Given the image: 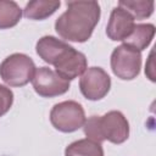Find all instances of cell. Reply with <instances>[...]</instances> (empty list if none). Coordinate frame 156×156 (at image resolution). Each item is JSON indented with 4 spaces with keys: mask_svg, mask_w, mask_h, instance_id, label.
I'll list each match as a JSON object with an SVG mask.
<instances>
[{
    "mask_svg": "<svg viewBox=\"0 0 156 156\" xmlns=\"http://www.w3.org/2000/svg\"><path fill=\"white\" fill-rule=\"evenodd\" d=\"M100 18V5L96 1H67V10L56 20L57 34L68 40L87 41Z\"/></svg>",
    "mask_w": 156,
    "mask_h": 156,
    "instance_id": "6da1fadb",
    "label": "cell"
},
{
    "mask_svg": "<svg viewBox=\"0 0 156 156\" xmlns=\"http://www.w3.org/2000/svg\"><path fill=\"white\" fill-rule=\"evenodd\" d=\"M35 71L33 60L24 54H12L0 65V77L10 87H23L32 80Z\"/></svg>",
    "mask_w": 156,
    "mask_h": 156,
    "instance_id": "7a4b0ae2",
    "label": "cell"
},
{
    "mask_svg": "<svg viewBox=\"0 0 156 156\" xmlns=\"http://www.w3.org/2000/svg\"><path fill=\"white\" fill-rule=\"evenodd\" d=\"M50 121L55 129L63 133H71L83 127L85 113L82 105L77 101H62L51 108Z\"/></svg>",
    "mask_w": 156,
    "mask_h": 156,
    "instance_id": "3957f363",
    "label": "cell"
},
{
    "mask_svg": "<svg viewBox=\"0 0 156 156\" xmlns=\"http://www.w3.org/2000/svg\"><path fill=\"white\" fill-rule=\"evenodd\" d=\"M141 67V55L128 45L117 46L111 55V68L115 76L123 80L134 79Z\"/></svg>",
    "mask_w": 156,
    "mask_h": 156,
    "instance_id": "277c9868",
    "label": "cell"
},
{
    "mask_svg": "<svg viewBox=\"0 0 156 156\" xmlns=\"http://www.w3.org/2000/svg\"><path fill=\"white\" fill-rule=\"evenodd\" d=\"M32 84L35 93L43 98L58 96L69 89V82L61 78L55 71L48 67L35 68Z\"/></svg>",
    "mask_w": 156,
    "mask_h": 156,
    "instance_id": "5b68a950",
    "label": "cell"
},
{
    "mask_svg": "<svg viewBox=\"0 0 156 156\" xmlns=\"http://www.w3.org/2000/svg\"><path fill=\"white\" fill-rule=\"evenodd\" d=\"M79 88L88 100H100L110 91L111 78L101 67H90L82 74Z\"/></svg>",
    "mask_w": 156,
    "mask_h": 156,
    "instance_id": "8992f818",
    "label": "cell"
},
{
    "mask_svg": "<svg viewBox=\"0 0 156 156\" xmlns=\"http://www.w3.org/2000/svg\"><path fill=\"white\" fill-rule=\"evenodd\" d=\"M100 129L104 140L122 144L129 136V123L119 111H110L100 117Z\"/></svg>",
    "mask_w": 156,
    "mask_h": 156,
    "instance_id": "52a82bcc",
    "label": "cell"
},
{
    "mask_svg": "<svg viewBox=\"0 0 156 156\" xmlns=\"http://www.w3.org/2000/svg\"><path fill=\"white\" fill-rule=\"evenodd\" d=\"M54 66H55V72L61 78L69 82L84 73L88 62L83 52L77 51L74 48H72Z\"/></svg>",
    "mask_w": 156,
    "mask_h": 156,
    "instance_id": "ba28073f",
    "label": "cell"
},
{
    "mask_svg": "<svg viewBox=\"0 0 156 156\" xmlns=\"http://www.w3.org/2000/svg\"><path fill=\"white\" fill-rule=\"evenodd\" d=\"M134 26V17L124 9L117 6L111 12L110 21L106 27V34L111 40H124L130 35Z\"/></svg>",
    "mask_w": 156,
    "mask_h": 156,
    "instance_id": "9c48e42d",
    "label": "cell"
},
{
    "mask_svg": "<svg viewBox=\"0 0 156 156\" xmlns=\"http://www.w3.org/2000/svg\"><path fill=\"white\" fill-rule=\"evenodd\" d=\"M37 54L49 65H55L68 50L72 49L66 41L51 35L40 38L37 43Z\"/></svg>",
    "mask_w": 156,
    "mask_h": 156,
    "instance_id": "30bf717a",
    "label": "cell"
},
{
    "mask_svg": "<svg viewBox=\"0 0 156 156\" xmlns=\"http://www.w3.org/2000/svg\"><path fill=\"white\" fill-rule=\"evenodd\" d=\"M154 35H155V26L151 23H141V24H135L130 35L123 41L124 45H128L132 49L140 52L150 45Z\"/></svg>",
    "mask_w": 156,
    "mask_h": 156,
    "instance_id": "8fae6325",
    "label": "cell"
},
{
    "mask_svg": "<svg viewBox=\"0 0 156 156\" xmlns=\"http://www.w3.org/2000/svg\"><path fill=\"white\" fill-rule=\"evenodd\" d=\"M60 5L61 2L57 0H33L26 5L23 13L29 20H44L51 16Z\"/></svg>",
    "mask_w": 156,
    "mask_h": 156,
    "instance_id": "7c38bea8",
    "label": "cell"
},
{
    "mask_svg": "<svg viewBox=\"0 0 156 156\" xmlns=\"http://www.w3.org/2000/svg\"><path fill=\"white\" fill-rule=\"evenodd\" d=\"M65 156H104L101 144L90 139H80L69 144L65 150Z\"/></svg>",
    "mask_w": 156,
    "mask_h": 156,
    "instance_id": "4fadbf2b",
    "label": "cell"
},
{
    "mask_svg": "<svg viewBox=\"0 0 156 156\" xmlns=\"http://www.w3.org/2000/svg\"><path fill=\"white\" fill-rule=\"evenodd\" d=\"M22 17V10L17 2L11 0H0V29L15 27Z\"/></svg>",
    "mask_w": 156,
    "mask_h": 156,
    "instance_id": "5bb4252c",
    "label": "cell"
},
{
    "mask_svg": "<svg viewBox=\"0 0 156 156\" xmlns=\"http://www.w3.org/2000/svg\"><path fill=\"white\" fill-rule=\"evenodd\" d=\"M118 6L128 11L134 18L136 20H144L151 16L154 12L155 2L152 0H121L118 2Z\"/></svg>",
    "mask_w": 156,
    "mask_h": 156,
    "instance_id": "9a60e30c",
    "label": "cell"
},
{
    "mask_svg": "<svg viewBox=\"0 0 156 156\" xmlns=\"http://www.w3.org/2000/svg\"><path fill=\"white\" fill-rule=\"evenodd\" d=\"M83 127H84V134L87 135V139H90L99 144L104 141L101 129H100V116H91L88 121L84 122Z\"/></svg>",
    "mask_w": 156,
    "mask_h": 156,
    "instance_id": "2e32d148",
    "label": "cell"
},
{
    "mask_svg": "<svg viewBox=\"0 0 156 156\" xmlns=\"http://www.w3.org/2000/svg\"><path fill=\"white\" fill-rule=\"evenodd\" d=\"M13 93L10 88L0 84V117H2L12 106Z\"/></svg>",
    "mask_w": 156,
    "mask_h": 156,
    "instance_id": "e0dca14e",
    "label": "cell"
},
{
    "mask_svg": "<svg viewBox=\"0 0 156 156\" xmlns=\"http://www.w3.org/2000/svg\"><path fill=\"white\" fill-rule=\"evenodd\" d=\"M151 63H152V52L150 54V57H149V63H146L145 73L147 74V77L150 78V80L155 82V73H154V66H152Z\"/></svg>",
    "mask_w": 156,
    "mask_h": 156,
    "instance_id": "ac0fdd59",
    "label": "cell"
}]
</instances>
